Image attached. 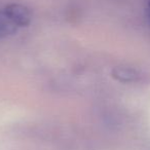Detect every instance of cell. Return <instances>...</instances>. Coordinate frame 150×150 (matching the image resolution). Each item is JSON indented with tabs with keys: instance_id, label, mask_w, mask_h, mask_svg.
I'll return each mask as SVG.
<instances>
[{
	"instance_id": "2",
	"label": "cell",
	"mask_w": 150,
	"mask_h": 150,
	"mask_svg": "<svg viewBox=\"0 0 150 150\" xmlns=\"http://www.w3.org/2000/svg\"><path fill=\"white\" fill-rule=\"evenodd\" d=\"M19 26L13 21L5 9L0 11V38H4L16 33Z\"/></svg>"
},
{
	"instance_id": "4",
	"label": "cell",
	"mask_w": 150,
	"mask_h": 150,
	"mask_svg": "<svg viewBox=\"0 0 150 150\" xmlns=\"http://www.w3.org/2000/svg\"><path fill=\"white\" fill-rule=\"evenodd\" d=\"M147 13H148V17H149V19H150V1H149V4H148Z\"/></svg>"
},
{
	"instance_id": "1",
	"label": "cell",
	"mask_w": 150,
	"mask_h": 150,
	"mask_svg": "<svg viewBox=\"0 0 150 150\" xmlns=\"http://www.w3.org/2000/svg\"><path fill=\"white\" fill-rule=\"evenodd\" d=\"M5 11L8 13L13 21L19 27L27 26L31 21V13L26 6L21 4H9L5 7Z\"/></svg>"
},
{
	"instance_id": "3",
	"label": "cell",
	"mask_w": 150,
	"mask_h": 150,
	"mask_svg": "<svg viewBox=\"0 0 150 150\" xmlns=\"http://www.w3.org/2000/svg\"><path fill=\"white\" fill-rule=\"evenodd\" d=\"M112 75L115 79L122 82H129L137 79L138 74L135 70L127 67H116L113 69Z\"/></svg>"
}]
</instances>
